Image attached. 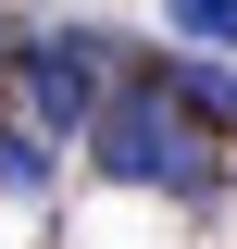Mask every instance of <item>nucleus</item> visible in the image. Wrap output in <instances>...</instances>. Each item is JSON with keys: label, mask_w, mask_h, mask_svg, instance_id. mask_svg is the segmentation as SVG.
Here are the masks:
<instances>
[{"label": "nucleus", "mask_w": 237, "mask_h": 249, "mask_svg": "<svg viewBox=\"0 0 237 249\" xmlns=\"http://www.w3.org/2000/svg\"><path fill=\"white\" fill-rule=\"evenodd\" d=\"M88 162L125 175V187H162V199H212V187H225V137H212L200 112H175L150 75H113V88H100Z\"/></svg>", "instance_id": "obj_1"}, {"label": "nucleus", "mask_w": 237, "mask_h": 249, "mask_svg": "<svg viewBox=\"0 0 237 249\" xmlns=\"http://www.w3.org/2000/svg\"><path fill=\"white\" fill-rule=\"evenodd\" d=\"M0 187H13V199H50V150H38V124H0Z\"/></svg>", "instance_id": "obj_4"}, {"label": "nucleus", "mask_w": 237, "mask_h": 249, "mask_svg": "<svg viewBox=\"0 0 237 249\" xmlns=\"http://www.w3.org/2000/svg\"><path fill=\"white\" fill-rule=\"evenodd\" d=\"M162 25H175L187 50H225L237 62V0H162Z\"/></svg>", "instance_id": "obj_3"}, {"label": "nucleus", "mask_w": 237, "mask_h": 249, "mask_svg": "<svg viewBox=\"0 0 237 249\" xmlns=\"http://www.w3.org/2000/svg\"><path fill=\"white\" fill-rule=\"evenodd\" d=\"M13 75H25V112L50 124V137H88V112H100V88L125 75V50H113V25H62V37H38Z\"/></svg>", "instance_id": "obj_2"}]
</instances>
